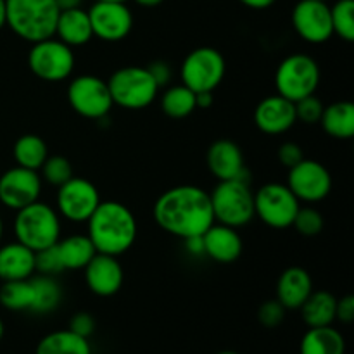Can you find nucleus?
Instances as JSON below:
<instances>
[{"mask_svg": "<svg viewBox=\"0 0 354 354\" xmlns=\"http://www.w3.org/2000/svg\"><path fill=\"white\" fill-rule=\"evenodd\" d=\"M57 249L64 270H83L97 254L88 235H69L66 239H59Z\"/></svg>", "mask_w": 354, "mask_h": 354, "instance_id": "28", "label": "nucleus"}, {"mask_svg": "<svg viewBox=\"0 0 354 354\" xmlns=\"http://www.w3.org/2000/svg\"><path fill=\"white\" fill-rule=\"evenodd\" d=\"M304 159V152L301 149L299 144L296 142H283L279 147V161L280 165L286 166V168H292L297 162H301Z\"/></svg>", "mask_w": 354, "mask_h": 354, "instance_id": "40", "label": "nucleus"}, {"mask_svg": "<svg viewBox=\"0 0 354 354\" xmlns=\"http://www.w3.org/2000/svg\"><path fill=\"white\" fill-rule=\"evenodd\" d=\"M61 216L50 204L40 199L16 211L14 218V235L16 241L30 248L31 251L50 248L61 239Z\"/></svg>", "mask_w": 354, "mask_h": 354, "instance_id": "4", "label": "nucleus"}, {"mask_svg": "<svg viewBox=\"0 0 354 354\" xmlns=\"http://www.w3.org/2000/svg\"><path fill=\"white\" fill-rule=\"evenodd\" d=\"M242 6L249 7V9H254V10H263V9H268L272 7L277 0H239Z\"/></svg>", "mask_w": 354, "mask_h": 354, "instance_id": "45", "label": "nucleus"}, {"mask_svg": "<svg viewBox=\"0 0 354 354\" xmlns=\"http://www.w3.org/2000/svg\"><path fill=\"white\" fill-rule=\"evenodd\" d=\"M287 187L292 190L299 203H320L330 194L332 175L322 162L304 158L289 169Z\"/></svg>", "mask_w": 354, "mask_h": 354, "instance_id": "13", "label": "nucleus"}, {"mask_svg": "<svg viewBox=\"0 0 354 354\" xmlns=\"http://www.w3.org/2000/svg\"><path fill=\"white\" fill-rule=\"evenodd\" d=\"M292 227L304 237H317L324 230V216H322L320 211L311 206L299 207Z\"/></svg>", "mask_w": 354, "mask_h": 354, "instance_id": "35", "label": "nucleus"}, {"mask_svg": "<svg viewBox=\"0 0 354 354\" xmlns=\"http://www.w3.org/2000/svg\"><path fill=\"white\" fill-rule=\"evenodd\" d=\"M12 156L17 166L38 171L45 162V159L48 158V147L44 138L38 137V135L28 133L17 138L12 149Z\"/></svg>", "mask_w": 354, "mask_h": 354, "instance_id": "30", "label": "nucleus"}, {"mask_svg": "<svg viewBox=\"0 0 354 354\" xmlns=\"http://www.w3.org/2000/svg\"><path fill=\"white\" fill-rule=\"evenodd\" d=\"M204 254L221 265H230L241 258L244 251V242L237 228L221 225L214 221L203 234Z\"/></svg>", "mask_w": 354, "mask_h": 354, "instance_id": "20", "label": "nucleus"}, {"mask_svg": "<svg viewBox=\"0 0 354 354\" xmlns=\"http://www.w3.org/2000/svg\"><path fill=\"white\" fill-rule=\"evenodd\" d=\"M299 349L301 354H344L346 341L344 335L332 325L310 327L301 339Z\"/></svg>", "mask_w": 354, "mask_h": 354, "instance_id": "25", "label": "nucleus"}, {"mask_svg": "<svg viewBox=\"0 0 354 354\" xmlns=\"http://www.w3.org/2000/svg\"><path fill=\"white\" fill-rule=\"evenodd\" d=\"M44 180L35 169L14 166L0 176V203L7 209L19 211L40 199Z\"/></svg>", "mask_w": 354, "mask_h": 354, "instance_id": "16", "label": "nucleus"}, {"mask_svg": "<svg viewBox=\"0 0 354 354\" xmlns=\"http://www.w3.org/2000/svg\"><path fill=\"white\" fill-rule=\"evenodd\" d=\"M3 337V324H2V320H0V339Z\"/></svg>", "mask_w": 354, "mask_h": 354, "instance_id": "51", "label": "nucleus"}, {"mask_svg": "<svg viewBox=\"0 0 354 354\" xmlns=\"http://www.w3.org/2000/svg\"><path fill=\"white\" fill-rule=\"evenodd\" d=\"M185 242V249L189 254L201 256L204 254V245H203V235H194V237L183 239Z\"/></svg>", "mask_w": 354, "mask_h": 354, "instance_id": "43", "label": "nucleus"}, {"mask_svg": "<svg viewBox=\"0 0 354 354\" xmlns=\"http://www.w3.org/2000/svg\"><path fill=\"white\" fill-rule=\"evenodd\" d=\"M100 204V194L90 180L73 176L57 187L55 209L59 216L71 223H86Z\"/></svg>", "mask_w": 354, "mask_h": 354, "instance_id": "12", "label": "nucleus"}, {"mask_svg": "<svg viewBox=\"0 0 354 354\" xmlns=\"http://www.w3.org/2000/svg\"><path fill=\"white\" fill-rule=\"evenodd\" d=\"M88 239L100 254L121 256L137 241V218L130 207L118 201H100L86 221Z\"/></svg>", "mask_w": 354, "mask_h": 354, "instance_id": "2", "label": "nucleus"}, {"mask_svg": "<svg viewBox=\"0 0 354 354\" xmlns=\"http://www.w3.org/2000/svg\"><path fill=\"white\" fill-rule=\"evenodd\" d=\"M320 78L322 71L317 59L308 54L287 55L275 71L277 93L297 102L317 92Z\"/></svg>", "mask_w": 354, "mask_h": 354, "instance_id": "7", "label": "nucleus"}, {"mask_svg": "<svg viewBox=\"0 0 354 354\" xmlns=\"http://www.w3.org/2000/svg\"><path fill=\"white\" fill-rule=\"evenodd\" d=\"M6 26V0H0V30Z\"/></svg>", "mask_w": 354, "mask_h": 354, "instance_id": "48", "label": "nucleus"}, {"mask_svg": "<svg viewBox=\"0 0 354 354\" xmlns=\"http://www.w3.org/2000/svg\"><path fill=\"white\" fill-rule=\"evenodd\" d=\"M296 123V106L279 93L265 97L254 109V124L266 135H282Z\"/></svg>", "mask_w": 354, "mask_h": 354, "instance_id": "19", "label": "nucleus"}, {"mask_svg": "<svg viewBox=\"0 0 354 354\" xmlns=\"http://www.w3.org/2000/svg\"><path fill=\"white\" fill-rule=\"evenodd\" d=\"M313 290V279L310 273L301 266H290L279 277L277 301L286 310H299Z\"/></svg>", "mask_w": 354, "mask_h": 354, "instance_id": "21", "label": "nucleus"}, {"mask_svg": "<svg viewBox=\"0 0 354 354\" xmlns=\"http://www.w3.org/2000/svg\"><path fill=\"white\" fill-rule=\"evenodd\" d=\"M68 102L76 114L86 120H104L113 109L107 80L95 75H80L68 85Z\"/></svg>", "mask_w": 354, "mask_h": 354, "instance_id": "11", "label": "nucleus"}, {"mask_svg": "<svg viewBox=\"0 0 354 354\" xmlns=\"http://www.w3.org/2000/svg\"><path fill=\"white\" fill-rule=\"evenodd\" d=\"M95 2H124L127 3L128 0H95Z\"/></svg>", "mask_w": 354, "mask_h": 354, "instance_id": "49", "label": "nucleus"}, {"mask_svg": "<svg viewBox=\"0 0 354 354\" xmlns=\"http://www.w3.org/2000/svg\"><path fill=\"white\" fill-rule=\"evenodd\" d=\"M69 330L82 335V337L90 339V335L95 332V318L86 311H80V313L73 315L71 322H69Z\"/></svg>", "mask_w": 354, "mask_h": 354, "instance_id": "39", "label": "nucleus"}, {"mask_svg": "<svg viewBox=\"0 0 354 354\" xmlns=\"http://www.w3.org/2000/svg\"><path fill=\"white\" fill-rule=\"evenodd\" d=\"M214 221L241 228L254 220V192L248 180H221L209 192Z\"/></svg>", "mask_w": 354, "mask_h": 354, "instance_id": "5", "label": "nucleus"}, {"mask_svg": "<svg viewBox=\"0 0 354 354\" xmlns=\"http://www.w3.org/2000/svg\"><path fill=\"white\" fill-rule=\"evenodd\" d=\"M320 2H328V0H320Z\"/></svg>", "mask_w": 354, "mask_h": 354, "instance_id": "53", "label": "nucleus"}, {"mask_svg": "<svg viewBox=\"0 0 354 354\" xmlns=\"http://www.w3.org/2000/svg\"><path fill=\"white\" fill-rule=\"evenodd\" d=\"M35 266H37V272L40 273V275L54 277L57 275V273H61L62 270H64V265H62L57 244L35 252Z\"/></svg>", "mask_w": 354, "mask_h": 354, "instance_id": "36", "label": "nucleus"}, {"mask_svg": "<svg viewBox=\"0 0 354 354\" xmlns=\"http://www.w3.org/2000/svg\"><path fill=\"white\" fill-rule=\"evenodd\" d=\"M135 2L142 7H158V6H161L165 0H135Z\"/></svg>", "mask_w": 354, "mask_h": 354, "instance_id": "47", "label": "nucleus"}, {"mask_svg": "<svg viewBox=\"0 0 354 354\" xmlns=\"http://www.w3.org/2000/svg\"><path fill=\"white\" fill-rule=\"evenodd\" d=\"M41 180L54 187H61L62 183L73 178V166L64 156H48L40 168Z\"/></svg>", "mask_w": 354, "mask_h": 354, "instance_id": "34", "label": "nucleus"}, {"mask_svg": "<svg viewBox=\"0 0 354 354\" xmlns=\"http://www.w3.org/2000/svg\"><path fill=\"white\" fill-rule=\"evenodd\" d=\"M113 104L128 111H140L151 106L159 92L158 83L144 66H124L107 80Z\"/></svg>", "mask_w": 354, "mask_h": 354, "instance_id": "6", "label": "nucleus"}, {"mask_svg": "<svg viewBox=\"0 0 354 354\" xmlns=\"http://www.w3.org/2000/svg\"><path fill=\"white\" fill-rule=\"evenodd\" d=\"M227 73V61L214 47H199L185 55L180 66L182 85L192 92H214L221 85Z\"/></svg>", "mask_w": 354, "mask_h": 354, "instance_id": "9", "label": "nucleus"}, {"mask_svg": "<svg viewBox=\"0 0 354 354\" xmlns=\"http://www.w3.org/2000/svg\"><path fill=\"white\" fill-rule=\"evenodd\" d=\"M292 28L306 44L322 45L334 37L330 19V6L320 0H299L294 6Z\"/></svg>", "mask_w": 354, "mask_h": 354, "instance_id": "15", "label": "nucleus"}, {"mask_svg": "<svg viewBox=\"0 0 354 354\" xmlns=\"http://www.w3.org/2000/svg\"><path fill=\"white\" fill-rule=\"evenodd\" d=\"M35 273V251L17 241L0 245V280H26Z\"/></svg>", "mask_w": 354, "mask_h": 354, "instance_id": "22", "label": "nucleus"}, {"mask_svg": "<svg viewBox=\"0 0 354 354\" xmlns=\"http://www.w3.org/2000/svg\"><path fill=\"white\" fill-rule=\"evenodd\" d=\"M330 19L334 35L344 41H354V0H337L330 7Z\"/></svg>", "mask_w": 354, "mask_h": 354, "instance_id": "33", "label": "nucleus"}, {"mask_svg": "<svg viewBox=\"0 0 354 354\" xmlns=\"http://www.w3.org/2000/svg\"><path fill=\"white\" fill-rule=\"evenodd\" d=\"M296 106V118L297 121L304 124H317L320 123V118L324 114V102H322L318 97L313 95H308L304 99L297 100L294 102Z\"/></svg>", "mask_w": 354, "mask_h": 354, "instance_id": "37", "label": "nucleus"}, {"mask_svg": "<svg viewBox=\"0 0 354 354\" xmlns=\"http://www.w3.org/2000/svg\"><path fill=\"white\" fill-rule=\"evenodd\" d=\"M54 37L69 47H83L93 38L88 10L82 7L66 9L59 12Z\"/></svg>", "mask_w": 354, "mask_h": 354, "instance_id": "23", "label": "nucleus"}, {"mask_svg": "<svg viewBox=\"0 0 354 354\" xmlns=\"http://www.w3.org/2000/svg\"><path fill=\"white\" fill-rule=\"evenodd\" d=\"M286 311H287L286 308H283L277 299L266 301V303H263L261 306H259L258 320L263 327L275 328L283 322V318H286Z\"/></svg>", "mask_w": 354, "mask_h": 354, "instance_id": "38", "label": "nucleus"}, {"mask_svg": "<svg viewBox=\"0 0 354 354\" xmlns=\"http://www.w3.org/2000/svg\"><path fill=\"white\" fill-rule=\"evenodd\" d=\"M85 272V283L99 297H111L120 292L123 287L124 272L120 259L116 256L100 254L97 252L88 265L83 268Z\"/></svg>", "mask_w": 354, "mask_h": 354, "instance_id": "17", "label": "nucleus"}, {"mask_svg": "<svg viewBox=\"0 0 354 354\" xmlns=\"http://www.w3.org/2000/svg\"><path fill=\"white\" fill-rule=\"evenodd\" d=\"M31 286H33L31 313L45 315L57 310L62 301V287L59 286L54 277L33 275L31 277Z\"/></svg>", "mask_w": 354, "mask_h": 354, "instance_id": "29", "label": "nucleus"}, {"mask_svg": "<svg viewBox=\"0 0 354 354\" xmlns=\"http://www.w3.org/2000/svg\"><path fill=\"white\" fill-rule=\"evenodd\" d=\"M335 320L342 322V324H351L354 320V296H348L337 299V306H335Z\"/></svg>", "mask_w": 354, "mask_h": 354, "instance_id": "42", "label": "nucleus"}, {"mask_svg": "<svg viewBox=\"0 0 354 354\" xmlns=\"http://www.w3.org/2000/svg\"><path fill=\"white\" fill-rule=\"evenodd\" d=\"M206 162L211 175L218 178V182L221 180H248L249 182L244 154L235 142L227 140V138L213 142L207 149Z\"/></svg>", "mask_w": 354, "mask_h": 354, "instance_id": "18", "label": "nucleus"}, {"mask_svg": "<svg viewBox=\"0 0 354 354\" xmlns=\"http://www.w3.org/2000/svg\"><path fill=\"white\" fill-rule=\"evenodd\" d=\"M337 297L327 290H313L299 308L308 327H327L335 322Z\"/></svg>", "mask_w": 354, "mask_h": 354, "instance_id": "26", "label": "nucleus"}, {"mask_svg": "<svg viewBox=\"0 0 354 354\" xmlns=\"http://www.w3.org/2000/svg\"><path fill=\"white\" fill-rule=\"evenodd\" d=\"M75 64L76 57L73 48L55 37L31 44L28 52V68L41 82H64L75 71Z\"/></svg>", "mask_w": 354, "mask_h": 354, "instance_id": "8", "label": "nucleus"}, {"mask_svg": "<svg viewBox=\"0 0 354 354\" xmlns=\"http://www.w3.org/2000/svg\"><path fill=\"white\" fill-rule=\"evenodd\" d=\"M216 354H241V353H235V351H221V353H216Z\"/></svg>", "mask_w": 354, "mask_h": 354, "instance_id": "52", "label": "nucleus"}, {"mask_svg": "<svg viewBox=\"0 0 354 354\" xmlns=\"http://www.w3.org/2000/svg\"><path fill=\"white\" fill-rule=\"evenodd\" d=\"M152 216L159 228L178 239L203 235L214 223L209 192L196 185H176L156 199Z\"/></svg>", "mask_w": 354, "mask_h": 354, "instance_id": "1", "label": "nucleus"}, {"mask_svg": "<svg viewBox=\"0 0 354 354\" xmlns=\"http://www.w3.org/2000/svg\"><path fill=\"white\" fill-rule=\"evenodd\" d=\"M149 73H151V76L154 78V82L158 83V86L161 88V86L168 85L169 80H171L173 76V71H171V66L168 64L166 61H152L151 64L147 66Z\"/></svg>", "mask_w": 354, "mask_h": 354, "instance_id": "41", "label": "nucleus"}, {"mask_svg": "<svg viewBox=\"0 0 354 354\" xmlns=\"http://www.w3.org/2000/svg\"><path fill=\"white\" fill-rule=\"evenodd\" d=\"M161 109L171 120H183L197 109L196 92L182 83L169 86L161 97Z\"/></svg>", "mask_w": 354, "mask_h": 354, "instance_id": "31", "label": "nucleus"}, {"mask_svg": "<svg viewBox=\"0 0 354 354\" xmlns=\"http://www.w3.org/2000/svg\"><path fill=\"white\" fill-rule=\"evenodd\" d=\"M0 304L10 311H31L33 304L31 277L26 280L3 282V286L0 287Z\"/></svg>", "mask_w": 354, "mask_h": 354, "instance_id": "32", "label": "nucleus"}, {"mask_svg": "<svg viewBox=\"0 0 354 354\" xmlns=\"http://www.w3.org/2000/svg\"><path fill=\"white\" fill-rule=\"evenodd\" d=\"M214 102L213 92H201L196 93V106L201 109H209Z\"/></svg>", "mask_w": 354, "mask_h": 354, "instance_id": "44", "label": "nucleus"}, {"mask_svg": "<svg viewBox=\"0 0 354 354\" xmlns=\"http://www.w3.org/2000/svg\"><path fill=\"white\" fill-rule=\"evenodd\" d=\"M88 17L93 37L107 44L124 40L133 30V14L124 2H93Z\"/></svg>", "mask_w": 354, "mask_h": 354, "instance_id": "14", "label": "nucleus"}, {"mask_svg": "<svg viewBox=\"0 0 354 354\" xmlns=\"http://www.w3.org/2000/svg\"><path fill=\"white\" fill-rule=\"evenodd\" d=\"M299 207V199L287 183H265L254 192V216L270 228L282 230L292 227Z\"/></svg>", "mask_w": 354, "mask_h": 354, "instance_id": "10", "label": "nucleus"}, {"mask_svg": "<svg viewBox=\"0 0 354 354\" xmlns=\"http://www.w3.org/2000/svg\"><path fill=\"white\" fill-rule=\"evenodd\" d=\"M318 124L328 137L349 140L354 137V104L351 100H337L325 106Z\"/></svg>", "mask_w": 354, "mask_h": 354, "instance_id": "24", "label": "nucleus"}, {"mask_svg": "<svg viewBox=\"0 0 354 354\" xmlns=\"http://www.w3.org/2000/svg\"><path fill=\"white\" fill-rule=\"evenodd\" d=\"M2 235H3V221H2V216H0V241H2Z\"/></svg>", "mask_w": 354, "mask_h": 354, "instance_id": "50", "label": "nucleus"}, {"mask_svg": "<svg viewBox=\"0 0 354 354\" xmlns=\"http://www.w3.org/2000/svg\"><path fill=\"white\" fill-rule=\"evenodd\" d=\"M61 9L55 0H6V26L24 41L54 37Z\"/></svg>", "mask_w": 354, "mask_h": 354, "instance_id": "3", "label": "nucleus"}, {"mask_svg": "<svg viewBox=\"0 0 354 354\" xmlns=\"http://www.w3.org/2000/svg\"><path fill=\"white\" fill-rule=\"evenodd\" d=\"M55 3H57L59 9L66 10V9H75V7H82L83 0H55Z\"/></svg>", "mask_w": 354, "mask_h": 354, "instance_id": "46", "label": "nucleus"}, {"mask_svg": "<svg viewBox=\"0 0 354 354\" xmlns=\"http://www.w3.org/2000/svg\"><path fill=\"white\" fill-rule=\"evenodd\" d=\"M35 354H92V346L88 339L66 328L45 335Z\"/></svg>", "mask_w": 354, "mask_h": 354, "instance_id": "27", "label": "nucleus"}]
</instances>
